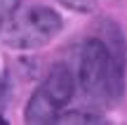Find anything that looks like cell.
Returning a JSON list of instances; mask_svg holds the SVG:
<instances>
[{"mask_svg":"<svg viewBox=\"0 0 127 125\" xmlns=\"http://www.w3.org/2000/svg\"><path fill=\"white\" fill-rule=\"evenodd\" d=\"M123 42L111 38H87L78 57V83L96 99H118L125 85Z\"/></svg>","mask_w":127,"mask_h":125,"instance_id":"obj_1","label":"cell"},{"mask_svg":"<svg viewBox=\"0 0 127 125\" xmlns=\"http://www.w3.org/2000/svg\"><path fill=\"white\" fill-rule=\"evenodd\" d=\"M61 17L50 7H28L24 12H14L2 28V42L12 50H35L42 47L61 31Z\"/></svg>","mask_w":127,"mask_h":125,"instance_id":"obj_2","label":"cell"},{"mask_svg":"<svg viewBox=\"0 0 127 125\" xmlns=\"http://www.w3.org/2000/svg\"><path fill=\"white\" fill-rule=\"evenodd\" d=\"M73 92H75V78H73L71 69L66 64H57L28 99L26 109H24L26 123H35V125L54 123L61 109L71 102Z\"/></svg>","mask_w":127,"mask_h":125,"instance_id":"obj_3","label":"cell"},{"mask_svg":"<svg viewBox=\"0 0 127 125\" xmlns=\"http://www.w3.org/2000/svg\"><path fill=\"white\" fill-rule=\"evenodd\" d=\"M54 123H104V118L96 116V113H90V111H66V113H59L54 118Z\"/></svg>","mask_w":127,"mask_h":125,"instance_id":"obj_4","label":"cell"},{"mask_svg":"<svg viewBox=\"0 0 127 125\" xmlns=\"http://www.w3.org/2000/svg\"><path fill=\"white\" fill-rule=\"evenodd\" d=\"M61 2L64 7L73 9V12H80V14H90L96 9V0H57Z\"/></svg>","mask_w":127,"mask_h":125,"instance_id":"obj_5","label":"cell"},{"mask_svg":"<svg viewBox=\"0 0 127 125\" xmlns=\"http://www.w3.org/2000/svg\"><path fill=\"white\" fill-rule=\"evenodd\" d=\"M19 5H21V0H0V19H9L14 12L19 9Z\"/></svg>","mask_w":127,"mask_h":125,"instance_id":"obj_6","label":"cell"},{"mask_svg":"<svg viewBox=\"0 0 127 125\" xmlns=\"http://www.w3.org/2000/svg\"><path fill=\"white\" fill-rule=\"evenodd\" d=\"M5 123H7V121H5V118H2V116H0V125H5Z\"/></svg>","mask_w":127,"mask_h":125,"instance_id":"obj_7","label":"cell"},{"mask_svg":"<svg viewBox=\"0 0 127 125\" xmlns=\"http://www.w3.org/2000/svg\"><path fill=\"white\" fill-rule=\"evenodd\" d=\"M0 85H2V73H0Z\"/></svg>","mask_w":127,"mask_h":125,"instance_id":"obj_8","label":"cell"},{"mask_svg":"<svg viewBox=\"0 0 127 125\" xmlns=\"http://www.w3.org/2000/svg\"><path fill=\"white\" fill-rule=\"evenodd\" d=\"M0 26H2V19H0Z\"/></svg>","mask_w":127,"mask_h":125,"instance_id":"obj_9","label":"cell"}]
</instances>
